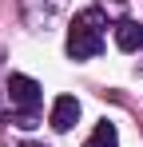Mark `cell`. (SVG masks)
<instances>
[{"instance_id": "cell-8", "label": "cell", "mask_w": 143, "mask_h": 147, "mask_svg": "<svg viewBox=\"0 0 143 147\" xmlns=\"http://www.w3.org/2000/svg\"><path fill=\"white\" fill-rule=\"evenodd\" d=\"M139 76H143V60H139Z\"/></svg>"}, {"instance_id": "cell-1", "label": "cell", "mask_w": 143, "mask_h": 147, "mask_svg": "<svg viewBox=\"0 0 143 147\" xmlns=\"http://www.w3.org/2000/svg\"><path fill=\"white\" fill-rule=\"evenodd\" d=\"M103 28H107L103 12H99V8H84V12L72 20V28H68V56L72 60H92V56H99V52H103Z\"/></svg>"}, {"instance_id": "cell-2", "label": "cell", "mask_w": 143, "mask_h": 147, "mask_svg": "<svg viewBox=\"0 0 143 147\" xmlns=\"http://www.w3.org/2000/svg\"><path fill=\"white\" fill-rule=\"evenodd\" d=\"M8 99H12V107L16 111H40V84L32 80V76H8Z\"/></svg>"}, {"instance_id": "cell-3", "label": "cell", "mask_w": 143, "mask_h": 147, "mask_svg": "<svg viewBox=\"0 0 143 147\" xmlns=\"http://www.w3.org/2000/svg\"><path fill=\"white\" fill-rule=\"evenodd\" d=\"M48 123H52L56 131H72V127L80 123V99H76V96H60L56 103H52Z\"/></svg>"}, {"instance_id": "cell-7", "label": "cell", "mask_w": 143, "mask_h": 147, "mask_svg": "<svg viewBox=\"0 0 143 147\" xmlns=\"http://www.w3.org/2000/svg\"><path fill=\"white\" fill-rule=\"evenodd\" d=\"M20 147H44V143H20Z\"/></svg>"}, {"instance_id": "cell-5", "label": "cell", "mask_w": 143, "mask_h": 147, "mask_svg": "<svg viewBox=\"0 0 143 147\" xmlns=\"http://www.w3.org/2000/svg\"><path fill=\"white\" fill-rule=\"evenodd\" d=\"M115 143H119V131H115V123L99 119V123H95V131H92V139H88V147H115Z\"/></svg>"}, {"instance_id": "cell-4", "label": "cell", "mask_w": 143, "mask_h": 147, "mask_svg": "<svg viewBox=\"0 0 143 147\" xmlns=\"http://www.w3.org/2000/svg\"><path fill=\"white\" fill-rule=\"evenodd\" d=\"M115 44H119V52H139L143 48V24H135V20H119Z\"/></svg>"}, {"instance_id": "cell-6", "label": "cell", "mask_w": 143, "mask_h": 147, "mask_svg": "<svg viewBox=\"0 0 143 147\" xmlns=\"http://www.w3.org/2000/svg\"><path fill=\"white\" fill-rule=\"evenodd\" d=\"M8 123H16V127H24V131H32L36 123H40V111H12V119Z\"/></svg>"}]
</instances>
